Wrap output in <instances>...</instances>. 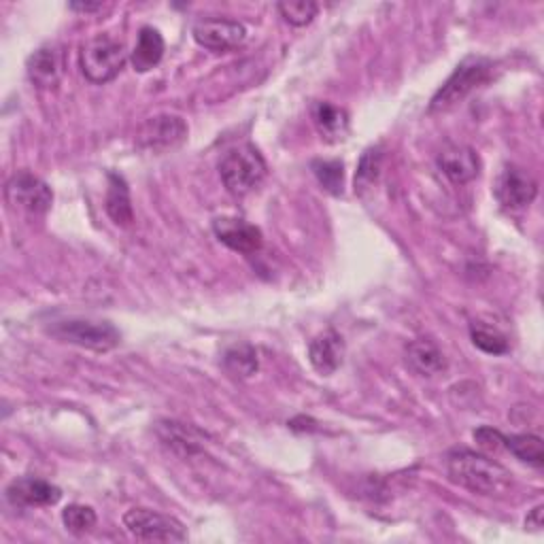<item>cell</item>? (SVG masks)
I'll list each match as a JSON object with an SVG mask.
<instances>
[{
  "label": "cell",
  "instance_id": "6da1fadb",
  "mask_svg": "<svg viewBox=\"0 0 544 544\" xmlns=\"http://www.w3.org/2000/svg\"><path fill=\"white\" fill-rule=\"evenodd\" d=\"M449 479L479 496H502L513 485L510 474L496 459L470 449H455L447 455Z\"/></svg>",
  "mask_w": 544,
  "mask_h": 544
},
{
  "label": "cell",
  "instance_id": "7a4b0ae2",
  "mask_svg": "<svg viewBox=\"0 0 544 544\" xmlns=\"http://www.w3.org/2000/svg\"><path fill=\"white\" fill-rule=\"evenodd\" d=\"M219 175L232 196L243 198L262 185L268 175V166L262 153L253 145H238L226 151L224 158L219 160Z\"/></svg>",
  "mask_w": 544,
  "mask_h": 544
},
{
  "label": "cell",
  "instance_id": "3957f363",
  "mask_svg": "<svg viewBox=\"0 0 544 544\" xmlns=\"http://www.w3.org/2000/svg\"><path fill=\"white\" fill-rule=\"evenodd\" d=\"M126 47L124 43H119L111 39L109 34H98V37L90 39L81 47L79 54V66L85 79L96 83V85H105L113 81L122 68L126 66Z\"/></svg>",
  "mask_w": 544,
  "mask_h": 544
},
{
  "label": "cell",
  "instance_id": "277c9868",
  "mask_svg": "<svg viewBox=\"0 0 544 544\" xmlns=\"http://www.w3.org/2000/svg\"><path fill=\"white\" fill-rule=\"evenodd\" d=\"M47 332L62 340V343H71L83 349H90L96 353H107L115 349L122 340V334L109 321H92V319H62L54 321L47 328Z\"/></svg>",
  "mask_w": 544,
  "mask_h": 544
},
{
  "label": "cell",
  "instance_id": "5b68a950",
  "mask_svg": "<svg viewBox=\"0 0 544 544\" xmlns=\"http://www.w3.org/2000/svg\"><path fill=\"white\" fill-rule=\"evenodd\" d=\"M491 60L470 56L455 68V73L447 79V83L436 92L430 102V113L449 111L459 105L470 92L483 85L491 75Z\"/></svg>",
  "mask_w": 544,
  "mask_h": 544
},
{
  "label": "cell",
  "instance_id": "8992f818",
  "mask_svg": "<svg viewBox=\"0 0 544 544\" xmlns=\"http://www.w3.org/2000/svg\"><path fill=\"white\" fill-rule=\"evenodd\" d=\"M124 527L130 536L143 542H185V525L158 510L130 508L124 515Z\"/></svg>",
  "mask_w": 544,
  "mask_h": 544
},
{
  "label": "cell",
  "instance_id": "52a82bcc",
  "mask_svg": "<svg viewBox=\"0 0 544 544\" xmlns=\"http://www.w3.org/2000/svg\"><path fill=\"white\" fill-rule=\"evenodd\" d=\"M5 198L15 211L20 209L28 215H45L51 209V202H54V192L37 175L20 170L7 181Z\"/></svg>",
  "mask_w": 544,
  "mask_h": 544
},
{
  "label": "cell",
  "instance_id": "ba28073f",
  "mask_svg": "<svg viewBox=\"0 0 544 544\" xmlns=\"http://www.w3.org/2000/svg\"><path fill=\"white\" fill-rule=\"evenodd\" d=\"M187 139V124L179 115H156L149 117L147 122L136 132V145L145 151L166 153L173 151Z\"/></svg>",
  "mask_w": 544,
  "mask_h": 544
},
{
  "label": "cell",
  "instance_id": "9c48e42d",
  "mask_svg": "<svg viewBox=\"0 0 544 544\" xmlns=\"http://www.w3.org/2000/svg\"><path fill=\"white\" fill-rule=\"evenodd\" d=\"M194 41L215 51V54H226V51L243 47L247 41V28L236 22V20H224V17H207V20H200L192 28Z\"/></svg>",
  "mask_w": 544,
  "mask_h": 544
},
{
  "label": "cell",
  "instance_id": "30bf717a",
  "mask_svg": "<svg viewBox=\"0 0 544 544\" xmlns=\"http://www.w3.org/2000/svg\"><path fill=\"white\" fill-rule=\"evenodd\" d=\"M538 196V183L519 166H506L496 181V198L510 211L527 209Z\"/></svg>",
  "mask_w": 544,
  "mask_h": 544
},
{
  "label": "cell",
  "instance_id": "8fae6325",
  "mask_svg": "<svg viewBox=\"0 0 544 544\" xmlns=\"http://www.w3.org/2000/svg\"><path fill=\"white\" fill-rule=\"evenodd\" d=\"M5 496L7 502L15 508H39L58 504L62 491L49 481L37 479V476H22V479L9 483Z\"/></svg>",
  "mask_w": 544,
  "mask_h": 544
},
{
  "label": "cell",
  "instance_id": "7c38bea8",
  "mask_svg": "<svg viewBox=\"0 0 544 544\" xmlns=\"http://www.w3.org/2000/svg\"><path fill=\"white\" fill-rule=\"evenodd\" d=\"M213 232L219 238V243L243 255L258 253L264 245L262 230L238 217H217L213 221Z\"/></svg>",
  "mask_w": 544,
  "mask_h": 544
},
{
  "label": "cell",
  "instance_id": "4fadbf2b",
  "mask_svg": "<svg viewBox=\"0 0 544 544\" xmlns=\"http://www.w3.org/2000/svg\"><path fill=\"white\" fill-rule=\"evenodd\" d=\"M436 162L438 168L442 170V175L455 185H466L481 173V160L476 156V151L468 145L449 143L447 147H442Z\"/></svg>",
  "mask_w": 544,
  "mask_h": 544
},
{
  "label": "cell",
  "instance_id": "5bb4252c",
  "mask_svg": "<svg viewBox=\"0 0 544 544\" xmlns=\"http://www.w3.org/2000/svg\"><path fill=\"white\" fill-rule=\"evenodd\" d=\"M156 434H158L162 445L179 457H194L204 451L202 434L187 423L170 421V419L158 421Z\"/></svg>",
  "mask_w": 544,
  "mask_h": 544
},
{
  "label": "cell",
  "instance_id": "9a60e30c",
  "mask_svg": "<svg viewBox=\"0 0 544 544\" xmlns=\"http://www.w3.org/2000/svg\"><path fill=\"white\" fill-rule=\"evenodd\" d=\"M345 357V343L343 336L334 330L321 332L315 336L309 345V362L311 366L323 374V377H330L340 366H343Z\"/></svg>",
  "mask_w": 544,
  "mask_h": 544
},
{
  "label": "cell",
  "instance_id": "2e32d148",
  "mask_svg": "<svg viewBox=\"0 0 544 544\" xmlns=\"http://www.w3.org/2000/svg\"><path fill=\"white\" fill-rule=\"evenodd\" d=\"M26 71H28V79L37 85V88H43V90L54 88V85H58V81L62 77L60 51L51 45L39 47L28 58Z\"/></svg>",
  "mask_w": 544,
  "mask_h": 544
},
{
  "label": "cell",
  "instance_id": "e0dca14e",
  "mask_svg": "<svg viewBox=\"0 0 544 544\" xmlns=\"http://www.w3.org/2000/svg\"><path fill=\"white\" fill-rule=\"evenodd\" d=\"M313 122L321 139L328 143L345 141L349 134V113L343 107L330 105V102H315L313 105Z\"/></svg>",
  "mask_w": 544,
  "mask_h": 544
},
{
  "label": "cell",
  "instance_id": "ac0fdd59",
  "mask_svg": "<svg viewBox=\"0 0 544 544\" xmlns=\"http://www.w3.org/2000/svg\"><path fill=\"white\" fill-rule=\"evenodd\" d=\"M164 58V39L160 30L143 26L139 32V39H136L134 51H132V66L136 73H149L156 68Z\"/></svg>",
  "mask_w": 544,
  "mask_h": 544
},
{
  "label": "cell",
  "instance_id": "d6986e66",
  "mask_svg": "<svg viewBox=\"0 0 544 544\" xmlns=\"http://www.w3.org/2000/svg\"><path fill=\"white\" fill-rule=\"evenodd\" d=\"M406 364L421 377H434L447 368V360L442 351L432 343V340H413L406 347Z\"/></svg>",
  "mask_w": 544,
  "mask_h": 544
},
{
  "label": "cell",
  "instance_id": "ffe728a7",
  "mask_svg": "<svg viewBox=\"0 0 544 544\" xmlns=\"http://www.w3.org/2000/svg\"><path fill=\"white\" fill-rule=\"evenodd\" d=\"M109 187H107V215L115 221L117 226H130L134 221V211H132V200H130V190L128 183L122 175L109 173Z\"/></svg>",
  "mask_w": 544,
  "mask_h": 544
},
{
  "label": "cell",
  "instance_id": "44dd1931",
  "mask_svg": "<svg viewBox=\"0 0 544 544\" xmlns=\"http://www.w3.org/2000/svg\"><path fill=\"white\" fill-rule=\"evenodd\" d=\"M504 449H508L523 464H530L534 468L544 466V445L542 438L536 434L504 436Z\"/></svg>",
  "mask_w": 544,
  "mask_h": 544
},
{
  "label": "cell",
  "instance_id": "7402d4cb",
  "mask_svg": "<svg viewBox=\"0 0 544 544\" xmlns=\"http://www.w3.org/2000/svg\"><path fill=\"white\" fill-rule=\"evenodd\" d=\"M381 170H383V147L381 145H374V147H368L362 158H360V164H357V173H355V194H364L368 190H372L374 183L379 181L381 177Z\"/></svg>",
  "mask_w": 544,
  "mask_h": 544
},
{
  "label": "cell",
  "instance_id": "603a6c76",
  "mask_svg": "<svg viewBox=\"0 0 544 544\" xmlns=\"http://www.w3.org/2000/svg\"><path fill=\"white\" fill-rule=\"evenodd\" d=\"M470 338L476 349H481L483 353L489 355H504L510 349L508 338L498 328H493L483 321L470 323Z\"/></svg>",
  "mask_w": 544,
  "mask_h": 544
},
{
  "label": "cell",
  "instance_id": "cb8c5ba5",
  "mask_svg": "<svg viewBox=\"0 0 544 544\" xmlns=\"http://www.w3.org/2000/svg\"><path fill=\"white\" fill-rule=\"evenodd\" d=\"M226 370L236 379H249L258 372V353L251 345H234L224 355Z\"/></svg>",
  "mask_w": 544,
  "mask_h": 544
},
{
  "label": "cell",
  "instance_id": "d4e9b609",
  "mask_svg": "<svg viewBox=\"0 0 544 544\" xmlns=\"http://www.w3.org/2000/svg\"><path fill=\"white\" fill-rule=\"evenodd\" d=\"M313 175L317 177L323 190L330 192L332 196L343 194L345 187V164L340 160H315L311 164Z\"/></svg>",
  "mask_w": 544,
  "mask_h": 544
},
{
  "label": "cell",
  "instance_id": "484cf974",
  "mask_svg": "<svg viewBox=\"0 0 544 544\" xmlns=\"http://www.w3.org/2000/svg\"><path fill=\"white\" fill-rule=\"evenodd\" d=\"M96 521H98V517H96V510L92 506L68 504L62 510V523H64L66 530L75 536H83V534L92 532Z\"/></svg>",
  "mask_w": 544,
  "mask_h": 544
},
{
  "label": "cell",
  "instance_id": "4316f807",
  "mask_svg": "<svg viewBox=\"0 0 544 544\" xmlns=\"http://www.w3.org/2000/svg\"><path fill=\"white\" fill-rule=\"evenodd\" d=\"M277 9L287 24L302 28L313 22V17L319 11V5L313 3V0H285V3L277 5Z\"/></svg>",
  "mask_w": 544,
  "mask_h": 544
},
{
  "label": "cell",
  "instance_id": "83f0119b",
  "mask_svg": "<svg viewBox=\"0 0 544 544\" xmlns=\"http://www.w3.org/2000/svg\"><path fill=\"white\" fill-rule=\"evenodd\" d=\"M474 440H476V445H479L487 453H496V451L504 449V434L493 430V428H479L474 432Z\"/></svg>",
  "mask_w": 544,
  "mask_h": 544
},
{
  "label": "cell",
  "instance_id": "f1b7e54d",
  "mask_svg": "<svg viewBox=\"0 0 544 544\" xmlns=\"http://www.w3.org/2000/svg\"><path fill=\"white\" fill-rule=\"evenodd\" d=\"M542 510H544V506L540 504V506H536V508L532 510L530 515H527V519H525V527H527V530H534V532L540 530V527H542Z\"/></svg>",
  "mask_w": 544,
  "mask_h": 544
},
{
  "label": "cell",
  "instance_id": "f546056e",
  "mask_svg": "<svg viewBox=\"0 0 544 544\" xmlns=\"http://www.w3.org/2000/svg\"><path fill=\"white\" fill-rule=\"evenodd\" d=\"M71 11H79V13H94L102 9V3H71L68 5Z\"/></svg>",
  "mask_w": 544,
  "mask_h": 544
}]
</instances>
